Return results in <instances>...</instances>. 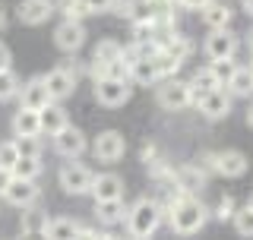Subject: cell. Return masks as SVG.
Listing matches in <instances>:
<instances>
[{
	"mask_svg": "<svg viewBox=\"0 0 253 240\" xmlns=\"http://www.w3.org/2000/svg\"><path fill=\"white\" fill-rule=\"evenodd\" d=\"M79 3L85 6L89 16H98V13H111V3H114V0H79Z\"/></svg>",
	"mask_w": 253,
	"mask_h": 240,
	"instance_id": "8d00e7d4",
	"label": "cell"
},
{
	"mask_svg": "<svg viewBox=\"0 0 253 240\" xmlns=\"http://www.w3.org/2000/svg\"><path fill=\"white\" fill-rule=\"evenodd\" d=\"M13 136H42V123H38L35 108H22L13 114Z\"/></svg>",
	"mask_w": 253,
	"mask_h": 240,
	"instance_id": "7402d4cb",
	"label": "cell"
},
{
	"mask_svg": "<svg viewBox=\"0 0 253 240\" xmlns=\"http://www.w3.org/2000/svg\"><path fill=\"white\" fill-rule=\"evenodd\" d=\"M117 57H124V47L114 41V38H101L98 44H95V51H92V76L98 79L101 76V67L105 63H111V60H117Z\"/></svg>",
	"mask_w": 253,
	"mask_h": 240,
	"instance_id": "e0dca14e",
	"label": "cell"
},
{
	"mask_svg": "<svg viewBox=\"0 0 253 240\" xmlns=\"http://www.w3.org/2000/svg\"><path fill=\"white\" fill-rule=\"evenodd\" d=\"M19 85H22V79L13 73V67L0 70V101L16 98V95H19Z\"/></svg>",
	"mask_w": 253,
	"mask_h": 240,
	"instance_id": "4dcf8cb0",
	"label": "cell"
},
{
	"mask_svg": "<svg viewBox=\"0 0 253 240\" xmlns=\"http://www.w3.org/2000/svg\"><path fill=\"white\" fill-rule=\"evenodd\" d=\"M190 105H196V101L203 98L206 92H212L215 85H221L218 79H215V73H212V67H203V70H196L193 73V79H190Z\"/></svg>",
	"mask_w": 253,
	"mask_h": 240,
	"instance_id": "603a6c76",
	"label": "cell"
},
{
	"mask_svg": "<svg viewBox=\"0 0 253 240\" xmlns=\"http://www.w3.org/2000/svg\"><path fill=\"white\" fill-rule=\"evenodd\" d=\"M16 158H19L16 139H3V142H0V167H13Z\"/></svg>",
	"mask_w": 253,
	"mask_h": 240,
	"instance_id": "d590c367",
	"label": "cell"
},
{
	"mask_svg": "<svg viewBox=\"0 0 253 240\" xmlns=\"http://www.w3.org/2000/svg\"><path fill=\"white\" fill-rule=\"evenodd\" d=\"M174 183H177L184 193H196V190L206 187V171L203 164H184L174 171Z\"/></svg>",
	"mask_w": 253,
	"mask_h": 240,
	"instance_id": "ffe728a7",
	"label": "cell"
},
{
	"mask_svg": "<svg viewBox=\"0 0 253 240\" xmlns=\"http://www.w3.org/2000/svg\"><path fill=\"white\" fill-rule=\"evenodd\" d=\"M231 215H234V199H231V196H221L218 205H215V218H218V221H228Z\"/></svg>",
	"mask_w": 253,
	"mask_h": 240,
	"instance_id": "74e56055",
	"label": "cell"
},
{
	"mask_svg": "<svg viewBox=\"0 0 253 240\" xmlns=\"http://www.w3.org/2000/svg\"><path fill=\"white\" fill-rule=\"evenodd\" d=\"M126 218V205H124V196L121 199H95V221L105 228H114Z\"/></svg>",
	"mask_w": 253,
	"mask_h": 240,
	"instance_id": "9a60e30c",
	"label": "cell"
},
{
	"mask_svg": "<svg viewBox=\"0 0 253 240\" xmlns=\"http://www.w3.org/2000/svg\"><path fill=\"white\" fill-rule=\"evenodd\" d=\"M250 54H253V51H250ZM250 67H253V63H250Z\"/></svg>",
	"mask_w": 253,
	"mask_h": 240,
	"instance_id": "c3c4849f",
	"label": "cell"
},
{
	"mask_svg": "<svg viewBox=\"0 0 253 240\" xmlns=\"http://www.w3.org/2000/svg\"><path fill=\"white\" fill-rule=\"evenodd\" d=\"M250 51H253V32H250Z\"/></svg>",
	"mask_w": 253,
	"mask_h": 240,
	"instance_id": "bcb514c9",
	"label": "cell"
},
{
	"mask_svg": "<svg viewBox=\"0 0 253 240\" xmlns=\"http://www.w3.org/2000/svg\"><path fill=\"white\" fill-rule=\"evenodd\" d=\"M126 19L130 22H152L155 19V6L152 0H126Z\"/></svg>",
	"mask_w": 253,
	"mask_h": 240,
	"instance_id": "4316f807",
	"label": "cell"
},
{
	"mask_svg": "<svg viewBox=\"0 0 253 240\" xmlns=\"http://www.w3.org/2000/svg\"><path fill=\"white\" fill-rule=\"evenodd\" d=\"M16 149H19V155L42 158V139L38 136H16Z\"/></svg>",
	"mask_w": 253,
	"mask_h": 240,
	"instance_id": "e575fe53",
	"label": "cell"
},
{
	"mask_svg": "<svg viewBox=\"0 0 253 240\" xmlns=\"http://www.w3.org/2000/svg\"><path fill=\"white\" fill-rule=\"evenodd\" d=\"M54 139V149H57V155L60 158H79L85 149H89V142H85V133L83 130H76V126H60L57 133L51 136Z\"/></svg>",
	"mask_w": 253,
	"mask_h": 240,
	"instance_id": "9c48e42d",
	"label": "cell"
},
{
	"mask_svg": "<svg viewBox=\"0 0 253 240\" xmlns=\"http://www.w3.org/2000/svg\"><path fill=\"white\" fill-rule=\"evenodd\" d=\"M203 167L221 174V177H244V174H247V155L237 152V149L209 152V155H203Z\"/></svg>",
	"mask_w": 253,
	"mask_h": 240,
	"instance_id": "3957f363",
	"label": "cell"
},
{
	"mask_svg": "<svg viewBox=\"0 0 253 240\" xmlns=\"http://www.w3.org/2000/svg\"><path fill=\"white\" fill-rule=\"evenodd\" d=\"M54 10H57L54 0H22L16 16H19V22H26V26H42V22L51 19Z\"/></svg>",
	"mask_w": 253,
	"mask_h": 240,
	"instance_id": "5bb4252c",
	"label": "cell"
},
{
	"mask_svg": "<svg viewBox=\"0 0 253 240\" xmlns=\"http://www.w3.org/2000/svg\"><path fill=\"white\" fill-rule=\"evenodd\" d=\"M225 89L231 95H237V98H250L253 95V67H237L231 73V79L225 82Z\"/></svg>",
	"mask_w": 253,
	"mask_h": 240,
	"instance_id": "d4e9b609",
	"label": "cell"
},
{
	"mask_svg": "<svg viewBox=\"0 0 253 240\" xmlns=\"http://www.w3.org/2000/svg\"><path fill=\"white\" fill-rule=\"evenodd\" d=\"M244 10H247V16H253V0H244Z\"/></svg>",
	"mask_w": 253,
	"mask_h": 240,
	"instance_id": "7bdbcfd3",
	"label": "cell"
},
{
	"mask_svg": "<svg viewBox=\"0 0 253 240\" xmlns=\"http://www.w3.org/2000/svg\"><path fill=\"white\" fill-rule=\"evenodd\" d=\"M47 215L44 212H38V209H32V205H26L22 209V221H19V231H22V237H42L44 231H47Z\"/></svg>",
	"mask_w": 253,
	"mask_h": 240,
	"instance_id": "cb8c5ba5",
	"label": "cell"
},
{
	"mask_svg": "<svg viewBox=\"0 0 253 240\" xmlns=\"http://www.w3.org/2000/svg\"><path fill=\"white\" fill-rule=\"evenodd\" d=\"M152 60H155V70H158V76H162V79H168V76H174V73H177V70H180V63H184V60L171 57L168 51H158V54H155Z\"/></svg>",
	"mask_w": 253,
	"mask_h": 240,
	"instance_id": "1f68e13d",
	"label": "cell"
},
{
	"mask_svg": "<svg viewBox=\"0 0 253 240\" xmlns=\"http://www.w3.org/2000/svg\"><path fill=\"white\" fill-rule=\"evenodd\" d=\"M10 171H13V177H29V180H35L38 174H42V158L19 155V158H16V164L10 167Z\"/></svg>",
	"mask_w": 253,
	"mask_h": 240,
	"instance_id": "f1b7e54d",
	"label": "cell"
},
{
	"mask_svg": "<svg viewBox=\"0 0 253 240\" xmlns=\"http://www.w3.org/2000/svg\"><path fill=\"white\" fill-rule=\"evenodd\" d=\"M3 22H6V13H3V6H0V26H3Z\"/></svg>",
	"mask_w": 253,
	"mask_h": 240,
	"instance_id": "f6af8a7d",
	"label": "cell"
},
{
	"mask_svg": "<svg viewBox=\"0 0 253 240\" xmlns=\"http://www.w3.org/2000/svg\"><path fill=\"white\" fill-rule=\"evenodd\" d=\"M3 199H6L10 205H16V209L35 205V202H38V187H35V180H29V177H13L10 183H6V190H3Z\"/></svg>",
	"mask_w": 253,
	"mask_h": 240,
	"instance_id": "7c38bea8",
	"label": "cell"
},
{
	"mask_svg": "<svg viewBox=\"0 0 253 240\" xmlns=\"http://www.w3.org/2000/svg\"><path fill=\"white\" fill-rule=\"evenodd\" d=\"M209 67H212V73H215V79L221 85L231 79V73L237 70V63H234V57H221V60H209Z\"/></svg>",
	"mask_w": 253,
	"mask_h": 240,
	"instance_id": "836d02e7",
	"label": "cell"
},
{
	"mask_svg": "<svg viewBox=\"0 0 253 240\" xmlns=\"http://www.w3.org/2000/svg\"><path fill=\"white\" fill-rule=\"evenodd\" d=\"M133 85L130 79H114V76H98L95 79V101L105 108H121L130 101Z\"/></svg>",
	"mask_w": 253,
	"mask_h": 240,
	"instance_id": "277c9868",
	"label": "cell"
},
{
	"mask_svg": "<svg viewBox=\"0 0 253 240\" xmlns=\"http://www.w3.org/2000/svg\"><path fill=\"white\" fill-rule=\"evenodd\" d=\"M206 3H209V0H177V6H180V10H196V13H200Z\"/></svg>",
	"mask_w": 253,
	"mask_h": 240,
	"instance_id": "ab89813d",
	"label": "cell"
},
{
	"mask_svg": "<svg viewBox=\"0 0 253 240\" xmlns=\"http://www.w3.org/2000/svg\"><path fill=\"white\" fill-rule=\"evenodd\" d=\"M38 123H42V133L54 136L60 126H67V111H63L57 101H47L44 108H38Z\"/></svg>",
	"mask_w": 253,
	"mask_h": 240,
	"instance_id": "44dd1931",
	"label": "cell"
},
{
	"mask_svg": "<svg viewBox=\"0 0 253 240\" xmlns=\"http://www.w3.org/2000/svg\"><path fill=\"white\" fill-rule=\"evenodd\" d=\"M124 152H126V142H124V136L117 133V130H105V133H98V136H95V142H92V155H95V161H105V164L121 161Z\"/></svg>",
	"mask_w": 253,
	"mask_h": 240,
	"instance_id": "8992f818",
	"label": "cell"
},
{
	"mask_svg": "<svg viewBox=\"0 0 253 240\" xmlns=\"http://www.w3.org/2000/svg\"><path fill=\"white\" fill-rule=\"evenodd\" d=\"M247 123H250V130H253V105L247 108Z\"/></svg>",
	"mask_w": 253,
	"mask_h": 240,
	"instance_id": "ee69618b",
	"label": "cell"
},
{
	"mask_svg": "<svg viewBox=\"0 0 253 240\" xmlns=\"http://www.w3.org/2000/svg\"><path fill=\"white\" fill-rule=\"evenodd\" d=\"M196 108H200V114H203V117H209V120H221V117L231 114V92H228L225 85H215L212 92H206L203 98L196 101Z\"/></svg>",
	"mask_w": 253,
	"mask_h": 240,
	"instance_id": "30bf717a",
	"label": "cell"
},
{
	"mask_svg": "<svg viewBox=\"0 0 253 240\" xmlns=\"http://www.w3.org/2000/svg\"><path fill=\"white\" fill-rule=\"evenodd\" d=\"M47 101H51V95H47V85H44V76H35L29 79L26 85H19V105L22 108H44Z\"/></svg>",
	"mask_w": 253,
	"mask_h": 240,
	"instance_id": "2e32d148",
	"label": "cell"
},
{
	"mask_svg": "<svg viewBox=\"0 0 253 240\" xmlns=\"http://www.w3.org/2000/svg\"><path fill=\"white\" fill-rule=\"evenodd\" d=\"M158 105H162L165 111H184L190 108V85L187 82H180V79H158Z\"/></svg>",
	"mask_w": 253,
	"mask_h": 240,
	"instance_id": "52a82bcc",
	"label": "cell"
},
{
	"mask_svg": "<svg viewBox=\"0 0 253 240\" xmlns=\"http://www.w3.org/2000/svg\"><path fill=\"white\" fill-rule=\"evenodd\" d=\"M92 199H121L124 196V180L117 174H98L92 177V187H89Z\"/></svg>",
	"mask_w": 253,
	"mask_h": 240,
	"instance_id": "d6986e66",
	"label": "cell"
},
{
	"mask_svg": "<svg viewBox=\"0 0 253 240\" xmlns=\"http://www.w3.org/2000/svg\"><path fill=\"white\" fill-rule=\"evenodd\" d=\"M247 205H250V209H253V196H250V199H247Z\"/></svg>",
	"mask_w": 253,
	"mask_h": 240,
	"instance_id": "7dc6e473",
	"label": "cell"
},
{
	"mask_svg": "<svg viewBox=\"0 0 253 240\" xmlns=\"http://www.w3.org/2000/svg\"><path fill=\"white\" fill-rule=\"evenodd\" d=\"M203 51H206V57H209V60L234 57V51H237V35H234L228 26H225V29H212V35L206 38Z\"/></svg>",
	"mask_w": 253,
	"mask_h": 240,
	"instance_id": "8fae6325",
	"label": "cell"
},
{
	"mask_svg": "<svg viewBox=\"0 0 253 240\" xmlns=\"http://www.w3.org/2000/svg\"><path fill=\"white\" fill-rule=\"evenodd\" d=\"M174 3H177V0H152L155 16H162V13H174Z\"/></svg>",
	"mask_w": 253,
	"mask_h": 240,
	"instance_id": "f35d334b",
	"label": "cell"
},
{
	"mask_svg": "<svg viewBox=\"0 0 253 240\" xmlns=\"http://www.w3.org/2000/svg\"><path fill=\"white\" fill-rule=\"evenodd\" d=\"M231 221H234V231L241 237H253V209H250V205H244L241 212H234Z\"/></svg>",
	"mask_w": 253,
	"mask_h": 240,
	"instance_id": "d6a6232c",
	"label": "cell"
},
{
	"mask_svg": "<svg viewBox=\"0 0 253 240\" xmlns=\"http://www.w3.org/2000/svg\"><path fill=\"white\" fill-rule=\"evenodd\" d=\"M54 44H57L60 51H67V54H76L79 47L85 44V26H83V19H67V16H63V22L54 29Z\"/></svg>",
	"mask_w": 253,
	"mask_h": 240,
	"instance_id": "ba28073f",
	"label": "cell"
},
{
	"mask_svg": "<svg viewBox=\"0 0 253 240\" xmlns=\"http://www.w3.org/2000/svg\"><path fill=\"white\" fill-rule=\"evenodd\" d=\"M6 67H13V54H10V47L0 41V70H6Z\"/></svg>",
	"mask_w": 253,
	"mask_h": 240,
	"instance_id": "60d3db41",
	"label": "cell"
},
{
	"mask_svg": "<svg viewBox=\"0 0 253 240\" xmlns=\"http://www.w3.org/2000/svg\"><path fill=\"white\" fill-rule=\"evenodd\" d=\"M200 16H203V22L209 29H225V26H231L234 10L228 6V0H209V3L200 10Z\"/></svg>",
	"mask_w": 253,
	"mask_h": 240,
	"instance_id": "ac0fdd59",
	"label": "cell"
},
{
	"mask_svg": "<svg viewBox=\"0 0 253 240\" xmlns=\"http://www.w3.org/2000/svg\"><path fill=\"white\" fill-rule=\"evenodd\" d=\"M162 51H168L171 57H177V60H187L190 57V51H193V41L190 38H184V35H168V41L162 44Z\"/></svg>",
	"mask_w": 253,
	"mask_h": 240,
	"instance_id": "f546056e",
	"label": "cell"
},
{
	"mask_svg": "<svg viewBox=\"0 0 253 240\" xmlns=\"http://www.w3.org/2000/svg\"><path fill=\"white\" fill-rule=\"evenodd\" d=\"M158 70H155V60L152 57H142V60H133L130 63V82H139V85H155L158 82Z\"/></svg>",
	"mask_w": 253,
	"mask_h": 240,
	"instance_id": "484cf974",
	"label": "cell"
},
{
	"mask_svg": "<svg viewBox=\"0 0 253 240\" xmlns=\"http://www.w3.org/2000/svg\"><path fill=\"white\" fill-rule=\"evenodd\" d=\"M206 218H209V209H206V205L193 193H184L168 209V225H171V231H174V234H184V237L203 231Z\"/></svg>",
	"mask_w": 253,
	"mask_h": 240,
	"instance_id": "6da1fadb",
	"label": "cell"
},
{
	"mask_svg": "<svg viewBox=\"0 0 253 240\" xmlns=\"http://www.w3.org/2000/svg\"><path fill=\"white\" fill-rule=\"evenodd\" d=\"M44 85H47L51 101H63V98H70V95L76 92V76L70 73V70H63V67H54L51 73L44 76Z\"/></svg>",
	"mask_w": 253,
	"mask_h": 240,
	"instance_id": "4fadbf2b",
	"label": "cell"
},
{
	"mask_svg": "<svg viewBox=\"0 0 253 240\" xmlns=\"http://www.w3.org/2000/svg\"><path fill=\"white\" fill-rule=\"evenodd\" d=\"M92 177H95V174L89 171V167L79 164V161H73V158H67V161H63V167H60V174H57L63 193H70V196H83V193H89Z\"/></svg>",
	"mask_w": 253,
	"mask_h": 240,
	"instance_id": "5b68a950",
	"label": "cell"
},
{
	"mask_svg": "<svg viewBox=\"0 0 253 240\" xmlns=\"http://www.w3.org/2000/svg\"><path fill=\"white\" fill-rule=\"evenodd\" d=\"M162 205L155 202V199H139V202H133L130 209H126V234L130 237H152L158 225H162Z\"/></svg>",
	"mask_w": 253,
	"mask_h": 240,
	"instance_id": "7a4b0ae2",
	"label": "cell"
},
{
	"mask_svg": "<svg viewBox=\"0 0 253 240\" xmlns=\"http://www.w3.org/2000/svg\"><path fill=\"white\" fill-rule=\"evenodd\" d=\"M76 234H79V221H73V218H51L47 231H44V237H57V240L76 237Z\"/></svg>",
	"mask_w": 253,
	"mask_h": 240,
	"instance_id": "83f0119b",
	"label": "cell"
},
{
	"mask_svg": "<svg viewBox=\"0 0 253 240\" xmlns=\"http://www.w3.org/2000/svg\"><path fill=\"white\" fill-rule=\"evenodd\" d=\"M10 180H13V171H10V167H0V196H3V190H6Z\"/></svg>",
	"mask_w": 253,
	"mask_h": 240,
	"instance_id": "b9f144b4",
	"label": "cell"
}]
</instances>
